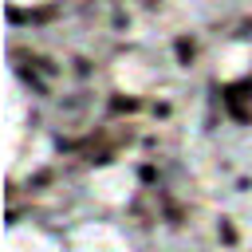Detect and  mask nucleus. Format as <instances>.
Returning <instances> with one entry per match:
<instances>
[{
  "instance_id": "nucleus-1",
  "label": "nucleus",
  "mask_w": 252,
  "mask_h": 252,
  "mask_svg": "<svg viewBox=\"0 0 252 252\" xmlns=\"http://www.w3.org/2000/svg\"><path fill=\"white\" fill-rule=\"evenodd\" d=\"M193 55H197V43H193V39H177V59H181V63H189Z\"/></svg>"
},
{
  "instance_id": "nucleus-2",
  "label": "nucleus",
  "mask_w": 252,
  "mask_h": 252,
  "mask_svg": "<svg viewBox=\"0 0 252 252\" xmlns=\"http://www.w3.org/2000/svg\"><path fill=\"white\" fill-rule=\"evenodd\" d=\"M217 236H220L224 244H236V228H232L228 220H220V224H217Z\"/></svg>"
}]
</instances>
